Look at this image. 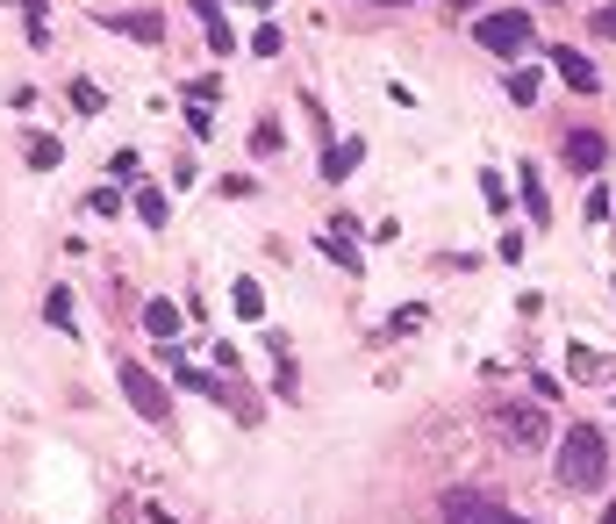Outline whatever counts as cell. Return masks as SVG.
I'll return each mask as SVG.
<instances>
[{
  "label": "cell",
  "instance_id": "obj_24",
  "mask_svg": "<svg viewBox=\"0 0 616 524\" xmlns=\"http://www.w3.org/2000/svg\"><path fill=\"white\" fill-rule=\"evenodd\" d=\"M251 51H258V58H280V29H273V22H266V29L251 36Z\"/></svg>",
  "mask_w": 616,
  "mask_h": 524
},
{
  "label": "cell",
  "instance_id": "obj_11",
  "mask_svg": "<svg viewBox=\"0 0 616 524\" xmlns=\"http://www.w3.org/2000/svg\"><path fill=\"white\" fill-rule=\"evenodd\" d=\"M144 331H151V338H180V309H172L165 295L144 302Z\"/></svg>",
  "mask_w": 616,
  "mask_h": 524
},
{
  "label": "cell",
  "instance_id": "obj_26",
  "mask_svg": "<svg viewBox=\"0 0 616 524\" xmlns=\"http://www.w3.org/2000/svg\"><path fill=\"white\" fill-rule=\"evenodd\" d=\"M595 36H616V8H595V22H588Z\"/></svg>",
  "mask_w": 616,
  "mask_h": 524
},
{
  "label": "cell",
  "instance_id": "obj_9",
  "mask_svg": "<svg viewBox=\"0 0 616 524\" xmlns=\"http://www.w3.org/2000/svg\"><path fill=\"white\" fill-rule=\"evenodd\" d=\"M516 202H523V216H531L538 230L552 223V209H545V180H538V166H523V173H516Z\"/></svg>",
  "mask_w": 616,
  "mask_h": 524
},
{
  "label": "cell",
  "instance_id": "obj_22",
  "mask_svg": "<svg viewBox=\"0 0 616 524\" xmlns=\"http://www.w3.org/2000/svg\"><path fill=\"white\" fill-rule=\"evenodd\" d=\"M86 209H94V216H122V194L101 187V194H86Z\"/></svg>",
  "mask_w": 616,
  "mask_h": 524
},
{
  "label": "cell",
  "instance_id": "obj_8",
  "mask_svg": "<svg viewBox=\"0 0 616 524\" xmlns=\"http://www.w3.org/2000/svg\"><path fill=\"white\" fill-rule=\"evenodd\" d=\"M194 15H201V29H208V51H215V58H230V51H237V29L223 22V8H215V0H194Z\"/></svg>",
  "mask_w": 616,
  "mask_h": 524
},
{
  "label": "cell",
  "instance_id": "obj_14",
  "mask_svg": "<svg viewBox=\"0 0 616 524\" xmlns=\"http://www.w3.org/2000/svg\"><path fill=\"white\" fill-rule=\"evenodd\" d=\"M230 302H237L244 324H258V316H266V288H258V280H237V288H230Z\"/></svg>",
  "mask_w": 616,
  "mask_h": 524
},
{
  "label": "cell",
  "instance_id": "obj_3",
  "mask_svg": "<svg viewBox=\"0 0 616 524\" xmlns=\"http://www.w3.org/2000/svg\"><path fill=\"white\" fill-rule=\"evenodd\" d=\"M115 381H122V395L137 402V417H151V424H165V410H172V395H165V381H158L151 367H137V360H122L115 367Z\"/></svg>",
  "mask_w": 616,
  "mask_h": 524
},
{
  "label": "cell",
  "instance_id": "obj_2",
  "mask_svg": "<svg viewBox=\"0 0 616 524\" xmlns=\"http://www.w3.org/2000/svg\"><path fill=\"white\" fill-rule=\"evenodd\" d=\"M531 15L523 8H502V15H480V51H495V58H523L531 51Z\"/></svg>",
  "mask_w": 616,
  "mask_h": 524
},
{
  "label": "cell",
  "instance_id": "obj_20",
  "mask_svg": "<svg viewBox=\"0 0 616 524\" xmlns=\"http://www.w3.org/2000/svg\"><path fill=\"white\" fill-rule=\"evenodd\" d=\"M480 194H488V209L509 216V187H502V173H480Z\"/></svg>",
  "mask_w": 616,
  "mask_h": 524
},
{
  "label": "cell",
  "instance_id": "obj_13",
  "mask_svg": "<svg viewBox=\"0 0 616 524\" xmlns=\"http://www.w3.org/2000/svg\"><path fill=\"white\" fill-rule=\"evenodd\" d=\"M115 29H130V36H137V44H165V22H158L151 8H137V15H122Z\"/></svg>",
  "mask_w": 616,
  "mask_h": 524
},
{
  "label": "cell",
  "instance_id": "obj_27",
  "mask_svg": "<svg viewBox=\"0 0 616 524\" xmlns=\"http://www.w3.org/2000/svg\"><path fill=\"white\" fill-rule=\"evenodd\" d=\"M452 8H459V15H466V8H480V0H452Z\"/></svg>",
  "mask_w": 616,
  "mask_h": 524
},
{
  "label": "cell",
  "instance_id": "obj_30",
  "mask_svg": "<svg viewBox=\"0 0 616 524\" xmlns=\"http://www.w3.org/2000/svg\"><path fill=\"white\" fill-rule=\"evenodd\" d=\"M387 8H409V0H387Z\"/></svg>",
  "mask_w": 616,
  "mask_h": 524
},
{
  "label": "cell",
  "instance_id": "obj_4",
  "mask_svg": "<svg viewBox=\"0 0 616 524\" xmlns=\"http://www.w3.org/2000/svg\"><path fill=\"white\" fill-rule=\"evenodd\" d=\"M445 524H523V517H509L502 503H488V496H473V489H452L445 496Z\"/></svg>",
  "mask_w": 616,
  "mask_h": 524
},
{
  "label": "cell",
  "instance_id": "obj_17",
  "mask_svg": "<svg viewBox=\"0 0 616 524\" xmlns=\"http://www.w3.org/2000/svg\"><path fill=\"white\" fill-rule=\"evenodd\" d=\"M58 158H65V144H58V137H29V166H36V173H51Z\"/></svg>",
  "mask_w": 616,
  "mask_h": 524
},
{
  "label": "cell",
  "instance_id": "obj_10",
  "mask_svg": "<svg viewBox=\"0 0 616 524\" xmlns=\"http://www.w3.org/2000/svg\"><path fill=\"white\" fill-rule=\"evenodd\" d=\"M502 94H509L516 108H531L538 94H545V72H538V65H516V72H509V87H502Z\"/></svg>",
  "mask_w": 616,
  "mask_h": 524
},
{
  "label": "cell",
  "instance_id": "obj_18",
  "mask_svg": "<svg viewBox=\"0 0 616 524\" xmlns=\"http://www.w3.org/2000/svg\"><path fill=\"white\" fill-rule=\"evenodd\" d=\"M137 216H144L151 230H165V216H172V209H165V194H158V187H144V194H137Z\"/></svg>",
  "mask_w": 616,
  "mask_h": 524
},
{
  "label": "cell",
  "instance_id": "obj_23",
  "mask_svg": "<svg viewBox=\"0 0 616 524\" xmlns=\"http://www.w3.org/2000/svg\"><path fill=\"white\" fill-rule=\"evenodd\" d=\"M609 216H616V202H609V194L595 187V194H588V223H609Z\"/></svg>",
  "mask_w": 616,
  "mask_h": 524
},
{
  "label": "cell",
  "instance_id": "obj_25",
  "mask_svg": "<svg viewBox=\"0 0 616 524\" xmlns=\"http://www.w3.org/2000/svg\"><path fill=\"white\" fill-rule=\"evenodd\" d=\"M251 144H258V158H280V130H273V123H258Z\"/></svg>",
  "mask_w": 616,
  "mask_h": 524
},
{
  "label": "cell",
  "instance_id": "obj_5",
  "mask_svg": "<svg viewBox=\"0 0 616 524\" xmlns=\"http://www.w3.org/2000/svg\"><path fill=\"white\" fill-rule=\"evenodd\" d=\"M502 424H509V446H523V453H538V446H545V410H531V402L502 410Z\"/></svg>",
  "mask_w": 616,
  "mask_h": 524
},
{
  "label": "cell",
  "instance_id": "obj_29",
  "mask_svg": "<svg viewBox=\"0 0 616 524\" xmlns=\"http://www.w3.org/2000/svg\"><path fill=\"white\" fill-rule=\"evenodd\" d=\"M244 8H273V0H244Z\"/></svg>",
  "mask_w": 616,
  "mask_h": 524
},
{
  "label": "cell",
  "instance_id": "obj_12",
  "mask_svg": "<svg viewBox=\"0 0 616 524\" xmlns=\"http://www.w3.org/2000/svg\"><path fill=\"white\" fill-rule=\"evenodd\" d=\"M566 374H574V381H602V374H609V360H602V352H588V345H574V352H566Z\"/></svg>",
  "mask_w": 616,
  "mask_h": 524
},
{
  "label": "cell",
  "instance_id": "obj_6",
  "mask_svg": "<svg viewBox=\"0 0 616 524\" xmlns=\"http://www.w3.org/2000/svg\"><path fill=\"white\" fill-rule=\"evenodd\" d=\"M566 166H574V173H602V158H609V144L595 137V130H566Z\"/></svg>",
  "mask_w": 616,
  "mask_h": 524
},
{
  "label": "cell",
  "instance_id": "obj_7",
  "mask_svg": "<svg viewBox=\"0 0 616 524\" xmlns=\"http://www.w3.org/2000/svg\"><path fill=\"white\" fill-rule=\"evenodd\" d=\"M552 72H559V80H566L574 94H595V65H588V58L574 51V44H559V51H552Z\"/></svg>",
  "mask_w": 616,
  "mask_h": 524
},
{
  "label": "cell",
  "instance_id": "obj_19",
  "mask_svg": "<svg viewBox=\"0 0 616 524\" xmlns=\"http://www.w3.org/2000/svg\"><path fill=\"white\" fill-rule=\"evenodd\" d=\"M101 101H108V94L94 87V80H79V87H72V108H79V115H101Z\"/></svg>",
  "mask_w": 616,
  "mask_h": 524
},
{
  "label": "cell",
  "instance_id": "obj_21",
  "mask_svg": "<svg viewBox=\"0 0 616 524\" xmlns=\"http://www.w3.org/2000/svg\"><path fill=\"white\" fill-rule=\"evenodd\" d=\"M416 324H423V309H416V302H409V309H394V316H387V338H409Z\"/></svg>",
  "mask_w": 616,
  "mask_h": 524
},
{
  "label": "cell",
  "instance_id": "obj_16",
  "mask_svg": "<svg viewBox=\"0 0 616 524\" xmlns=\"http://www.w3.org/2000/svg\"><path fill=\"white\" fill-rule=\"evenodd\" d=\"M44 324H51V331H72V295H65V288L44 295Z\"/></svg>",
  "mask_w": 616,
  "mask_h": 524
},
{
  "label": "cell",
  "instance_id": "obj_28",
  "mask_svg": "<svg viewBox=\"0 0 616 524\" xmlns=\"http://www.w3.org/2000/svg\"><path fill=\"white\" fill-rule=\"evenodd\" d=\"M602 524H616V503H609V510H602Z\"/></svg>",
  "mask_w": 616,
  "mask_h": 524
},
{
  "label": "cell",
  "instance_id": "obj_1",
  "mask_svg": "<svg viewBox=\"0 0 616 524\" xmlns=\"http://www.w3.org/2000/svg\"><path fill=\"white\" fill-rule=\"evenodd\" d=\"M559 482L566 489H602V482H609V438H602L595 424H574V431L559 438Z\"/></svg>",
  "mask_w": 616,
  "mask_h": 524
},
{
  "label": "cell",
  "instance_id": "obj_15",
  "mask_svg": "<svg viewBox=\"0 0 616 524\" xmlns=\"http://www.w3.org/2000/svg\"><path fill=\"white\" fill-rule=\"evenodd\" d=\"M352 166H359V137H352V144H330V151H323V180H344Z\"/></svg>",
  "mask_w": 616,
  "mask_h": 524
}]
</instances>
